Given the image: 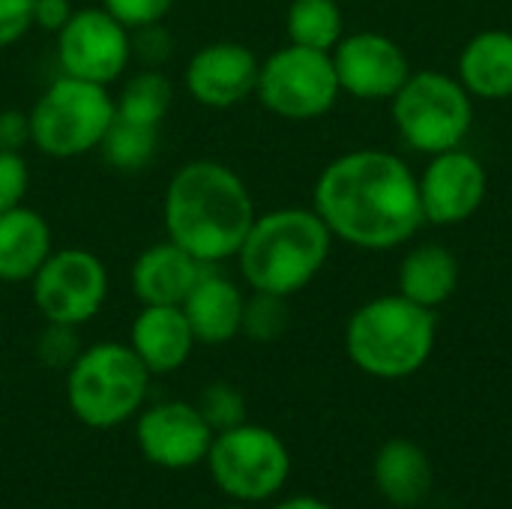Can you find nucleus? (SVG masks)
I'll return each mask as SVG.
<instances>
[{"mask_svg": "<svg viewBox=\"0 0 512 509\" xmlns=\"http://www.w3.org/2000/svg\"><path fill=\"white\" fill-rule=\"evenodd\" d=\"M30 141V117L24 111H0V147L18 150Z\"/></svg>", "mask_w": 512, "mask_h": 509, "instance_id": "obj_33", "label": "nucleus"}, {"mask_svg": "<svg viewBox=\"0 0 512 509\" xmlns=\"http://www.w3.org/2000/svg\"><path fill=\"white\" fill-rule=\"evenodd\" d=\"M243 306L246 297L237 282L216 267H204L180 303L198 345H228L237 339L243 330Z\"/></svg>", "mask_w": 512, "mask_h": 509, "instance_id": "obj_16", "label": "nucleus"}, {"mask_svg": "<svg viewBox=\"0 0 512 509\" xmlns=\"http://www.w3.org/2000/svg\"><path fill=\"white\" fill-rule=\"evenodd\" d=\"M33 3L36 0H0V51L33 30Z\"/></svg>", "mask_w": 512, "mask_h": 509, "instance_id": "obj_31", "label": "nucleus"}, {"mask_svg": "<svg viewBox=\"0 0 512 509\" xmlns=\"http://www.w3.org/2000/svg\"><path fill=\"white\" fill-rule=\"evenodd\" d=\"M78 339H75V327H63V324H48L39 339H36V357L45 366L54 369H69L72 360L78 357Z\"/></svg>", "mask_w": 512, "mask_h": 509, "instance_id": "obj_28", "label": "nucleus"}, {"mask_svg": "<svg viewBox=\"0 0 512 509\" xmlns=\"http://www.w3.org/2000/svg\"><path fill=\"white\" fill-rule=\"evenodd\" d=\"M171 102H174V87H171L168 75L159 72L156 66L135 72L123 84L120 96L114 99L117 117L141 123V126H159L165 120V114L171 111Z\"/></svg>", "mask_w": 512, "mask_h": 509, "instance_id": "obj_24", "label": "nucleus"}, {"mask_svg": "<svg viewBox=\"0 0 512 509\" xmlns=\"http://www.w3.org/2000/svg\"><path fill=\"white\" fill-rule=\"evenodd\" d=\"M459 288V261L450 249L426 243L414 246L402 267H399V294L426 306L438 309L447 303Z\"/></svg>", "mask_w": 512, "mask_h": 509, "instance_id": "obj_22", "label": "nucleus"}, {"mask_svg": "<svg viewBox=\"0 0 512 509\" xmlns=\"http://www.w3.org/2000/svg\"><path fill=\"white\" fill-rule=\"evenodd\" d=\"M459 81L471 96L507 99L512 96V33L483 30L459 57Z\"/></svg>", "mask_w": 512, "mask_h": 509, "instance_id": "obj_21", "label": "nucleus"}, {"mask_svg": "<svg viewBox=\"0 0 512 509\" xmlns=\"http://www.w3.org/2000/svg\"><path fill=\"white\" fill-rule=\"evenodd\" d=\"M288 330V297L252 291L243 306V336L252 342H276Z\"/></svg>", "mask_w": 512, "mask_h": 509, "instance_id": "obj_26", "label": "nucleus"}, {"mask_svg": "<svg viewBox=\"0 0 512 509\" xmlns=\"http://www.w3.org/2000/svg\"><path fill=\"white\" fill-rule=\"evenodd\" d=\"M255 216V201L240 174L213 159L180 165L162 201L168 240L207 267L237 258Z\"/></svg>", "mask_w": 512, "mask_h": 509, "instance_id": "obj_2", "label": "nucleus"}, {"mask_svg": "<svg viewBox=\"0 0 512 509\" xmlns=\"http://www.w3.org/2000/svg\"><path fill=\"white\" fill-rule=\"evenodd\" d=\"M342 93L330 51L285 45L273 51L258 72L255 96L285 120H315L336 105Z\"/></svg>", "mask_w": 512, "mask_h": 509, "instance_id": "obj_9", "label": "nucleus"}, {"mask_svg": "<svg viewBox=\"0 0 512 509\" xmlns=\"http://www.w3.org/2000/svg\"><path fill=\"white\" fill-rule=\"evenodd\" d=\"M99 150L114 171L138 174V171L150 168L156 159L159 126H141V123H132V120H123L114 114Z\"/></svg>", "mask_w": 512, "mask_h": 509, "instance_id": "obj_25", "label": "nucleus"}, {"mask_svg": "<svg viewBox=\"0 0 512 509\" xmlns=\"http://www.w3.org/2000/svg\"><path fill=\"white\" fill-rule=\"evenodd\" d=\"M312 201L333 237L369 252L408 243L426 222L414 171L387 150H351L333 159Z\"/></svg>", "mask_w": 512, "mask_h": 509, "instance_id": "obj_1", "label": "nucleus"}, {"mask_svg": "<svg viewBox=\"0 0 512 509\" xmlns=\"http://www.w3.org/2000/svg\"><path fill=\"white\" fill-rule=\"evenodd\" d=\"M150 378L129 345L96 342L81 348L66 369V405L87 429L108 432L138 417Z\"/></svg>", "mask_w": 512, "mask_h": 509, "instance_id": "obj_5", "label": "nucleus"}, {"mask_svg": "<svg viewBox=\"0 0 512 509\" xmlns=\"http://www.w3.org/2000/svg\"><path fill=\"white\" fill-rule=\"evenodd\" d=\"M372 480L390 507L417 509L432 489V462L417 441L390 438L372 459Z\"/></svg>", "mask_w": 512, "mask_h": 509, "instance_id": "obj_19", "label": "nucleus"}, {"mask_svg": "<svg viewBox=\"0 0 512 509\" xmlns=\"http://www.w3.org/2000/svg\"><path fill=\"white\" fill-rule=\"evenodd\" d=\"M33 306L45 324L81 327L93 321L108 300V267L87 249H54L30 279Z\"/></svg>", "mask_w": 512, "mask_h": 509, "instance_id": "obj_10", "label": "nucleus"}, {"mask_svg": "<svg viewBox=\"0 0 512 509\" xmlns=\"http://www.w3.org/2000/svg\"><path fill=\"white\" fill-rule=\"evenodd\" d=\"M285 27L294 45L315 51H333L345 36V18L336 0H291Z\"/></svg>", "mask_w": 512, "mask_h": 509, "instance_id": "obj_23", "label": "nucleus"}, {"mask_svg": "<svg viewBox=\"0 0 512 509\" xmlns=\"http://www.w3.org/2000/svg\"><path fill=\"white\" fill-rule=\"evenodd\" d=\"M54 252L48 219L18 204L0 213V282H30Z\"/></svg>", "mask_w": 512, "mask_h": 509, "instance_id": "obj_20", "label": "nucleus"}, {"mask_svg": "<svg viewBox=\"0 0 512 509\" xmlns=\"http://www.w3.org/2000/svg\"><path fill=\"white\" fill-rule=\"evenodd\" d=\"M30 189V168L18 150L0 147V213L24 204V195Z\"/></svg>", "mask_w": 512, "mask_h": 509, "instance_id": "obj_29", "label": "nucleus"}, {"mask_svg": "<svg viewBox=\"0 0 512 509\" xmlns=\"http://www.w3.org/2000/svg\"><path fill=\"white\" fill-rule=\"evenodd\" d=\"M330 57L339 87L357 99H393L411 75L405 51L384 33L342 36Z\"/></svg>", "mask_w": 512, "mask_h": 509, "instance_id": "obj_14", "label": "nucleus"}, {"mask_svg": "<svg viewBox=\"0 0 512 509\" xmlns=\"http://www.w3.org/2000/svg\"><path fill=\"white\" fill-rule=\"evenodd\" d=\"M126 345L150 375H171L189 363L198 342L180 306H141Z\"/></svg>", "mask_w": 512, "mask_h": 509, "instance_id": "obj_17", "label": "nucleus"}, {"mask_svg": "<svg viewBox=\"0 0 512 509\" xmlns=\"http://www.w3.org/2000/svg\"><path fill=\"white\" fill-rule=\"evenodd\" d=\"M72 0H36L33 3V27H42L48 33H60L66 21L72 18Z\"/></svg>", "mask_w": 512, "mask_h": 509, "instance_id": "obj_32", "label": "nucleus"}, {"mask_svg": "<svg viewBox=\"0 0 512 509\" xmlns=\"http://www.w3.org/2000/svg\"><path fill=\"white\" fill-rule=\"evenodd\" d=\"M213 509H252V507H246V504H234V501H228V504H222V507H213Z\"/></svg>", "mask_w": 512, "mask_h": 509, "instance_id": "obj_35", "label": "nucleus"}, {"mask_svg": "<svg viewBox=\"0 0 512 509\" xmlns=\"http://www.w3.org/2000/svg\"><path fill=\"white\" fill-rule=\"evenodd\" d=\"M177 0H102V9L111 12L123 27L141 30L150 24H159Z\"/></svg>", "mask_w": 512, "mask_h": 509, "instance_id": "obj_30", "label": "nucleus"}, {"mask_svg": "<svg viewBox=\"0 0 512 509\" xmlns=\"http://www.w3.org/2000/svg\"><path fill=\"white\" fill-rule=\"evenodd\" d=\"M258 72L261 60L249 45L210 42L189 57L183 81L198 105L225 111L255 96Z\"/></svg>", "mask_w": 512, "mask_h": 509, "instance_id": "obj_15", "label": "nucleus"}, {"mask_svg": "<svg viewBox=\"0 0 512 509\" xmlns=\"http://www.w3.org/2000/svg\"><path fill=\"white\" fill-rule=\"evenodd\" d=\"M0 387H3V375H0Z\"/></svg>", "mask_w": 512, "mask_h": 509, "instance_id": "obj_36", "label": "nucleus"}, {"mask_svg": "<svg viewBox=\"0 0 512 509\" xmlns=\"http://www.w3.org/2000/svg\"><path fill=\"white\" fill-rule=\"evenodd\" d=\"M204 465L213 486L228 501L255 507L273 501L288 486L291 450L273 429L246 420L216 432Z\"/></svg>", "mask_w": 512, "mask_h": 509, "instance_id": "obj_7", "label": "nucleus"}, {"mask_svg": "<svg viewBox=\"0 0 512 509\" xmlns=\"http://www.w3.org/2000/svg\"><path fill=\"white\" fill-rule=\"evenodd\" d=\"M273 509H336V507H330L327 501H321V498H315V495H288V498L276 501Z\"/></svg>", "mask_w": 512, "mask_h": 509, "instance_id": "obj_34", "label": "nucleus"}, {"mask_svg": "<svg viewBox=\"0 0 512 509\" xmlns=\"http://www.w3.org/2000/svg\"><path fill=\"white\" fill-rule=\"evenodd\" d=\"M57 60L63 75L108 87L132 60V30L102 6L75 9L57 33Z\"/></svg>", "mask_w": 512, "mask_h": 509, "instance_id": "obj_11", "label": "nucleus"}, {"mask_svg": "<svg viewBox=\"0 0 512 509\" xmlns=\"http://www.w3.org/2000/svg\"><path fill=\"white\" fill-rule=\"evenodd\" d=\"M117 114L108 87L60 75L30 108V144L51 159H75L99 150Z\"/></svg>", "mask_w": 512, "mask_h": 509, "instance_id": "obj_6", "label": "nucleus"}, {"mask_svg": "<svg viewBox=\"0 0 512 509\" xmlns=\"http://www.w3.org/2000/svg\"><path fill=\"white\" fill-rule=\"evenodd\" d=\"M216 432L198 411L183 399L153 402L135 417V444L141 456L165 471H186L207 459Z\"/></svg>", "mask_w": 512, "mask_h": 509, "instance_id": "obj_12", "label": "nucleus"}, {"mask_svg": "<svg viewBox=\"0 0 512 509\" xmlns=\"http://www.w3.org/2000/svg\"><path fill=\"white\" fill-rule=\"evenodd\" d=\"M198 411L204 414L213 432H225V429L246 423V399L234 384H225V381H213L201 390Z\"/></svg>", "mask_w": 512, "mask_h": 509, "instance_id": "obj_27", "label": "nucleus"}, {"mask_svg": "<svg viewBox=\"0 0 512 509\" xmlns=\"http://www.w3.org/2000/svg\"><path fill=\"white\" fill-rule=\"evenodd\" d=\"M393 120L405 144L420 153L456 150L474 123L471 93L453 75L435 69L411 72L393 96Z\"/></svg>", "mask_w": 512, "mask_h": 509, "instance_id": "obj_8", "label": "nucleus"}, {"mask_svg": "<svg viewBox=\"0 0 512 509\" xmlns=\"http://www.w3.org/2000/svg\"><path fill=\"white\" fill-rule=\"evenodd\" d=\"M207 264L195 261L186 249L165 240L147 246L129 270L132 294L141 306H180Z\"/></svg>", "mask_w": 512, "mask_h": 509, "instance_id": "obj_18", "label": "nucleus"}, {"mask_svg": "<svg viewBox=\"0 0 512 509\" xmlns=\"http://www.w3.org/2000/svg\"><path fill=\"white\" fill-rule=\"evenodd\" d=\"M417 183L423 219L432 225H459L471 219L489 189L483 162L462 147L435 153Z\"/></svg>", "mask_w": 512, "mask_h": 509, "instance_id": "obj_13", "label": "nucleus"}, {"mask_svg": "<svg viewBox=\"0 0 512 509\" xmlns=\"http://www.w3.org/2000/svg\"><path fill=\"white\" fill-rule=\"evenodd\" d=\"M435 336V309H426L402 294H387L363 303L348 318L345 351L363 375L378 381H402L429 363Z\"/></svg>", "mask_w": 512, "mask_h": 509, "instance_id": "obj_4", "label": "nucleus"}, {"mask_svg": "<svg viewBox=\"0 0 512 509\" xmlns=\"http://www.w3.org/2000/svg\"><path fill=\"white\" fill-rule=\"evenodd\" d=\"M333 234L315 210L279 207L255 216L237 261L252 291L294 297L327 264Z\"/></svg>", "mask_w": 512, "mask_h": 509, "instance_id": "obj_3", "label": "nucleus"}]
</instances>
